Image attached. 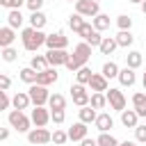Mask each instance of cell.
Wrapping results in <instances>:
<instances>
[{
    "instance_id": "39",
    "label": "cell",
    "mask_w": 146,
    "mask_h": 146,
    "mask_svg": "<svg viewBox=\"0 0 146 146\" xmlns=\"http://www.w3.org/2000/svg\"><path fill=\"white\" fill-rule=\"evenodd\" d=\"M16 57H18V50L16 48H2V59L5 62H16Z\"/></svg>"
},
{
    "instance_id": "46",
    "label": "cell",
    "mask_w": 146,
    "mask_h": 146,
    "mask_svg": "<svg viewBox=\"0 0 146 146\" xmlns=\"http://www.w3.org/2000/svg\"><path fill=\"white\" fill-rule=\"evenodd\" d=\"M80 146H98V139H89V137H87V139L80 141Z\"/></svg>"
},
{
    "instance_id": "30",
    "label": "cell",
    "mask_w": 146,
    "mask_h": 146,
    "mask_svg": "<svg viewBox=\"0 0 146 146\" xmlns=\"http://www.w3.org/2000/svg\"><path fill=\"white\" fill-rule=\"evenodd\" d=\"M91 78H94V73H91V68H87V66H82L80 71H75V82H78V84H89Z\"/></svg>"
},
{
    "instance_id": "9",
    "label": "cell",
    "mask_w": 146,
    "mask_h": 146,
    "mask_svg": "<svg viewBox=\"0 0 146 146\" xmlns=\"http://www.w3.org/2000/svg\"><path fill=\"white\" fill-rule=\"evenodd\" d=\"M105 96H107V103H110V107L112 110H116V112H123L125 110V96H123V91L121 89H107L105 91Z\"/></svg>"
},
{
    "instance_id": "2",
    "label": "cell",
    "mask_w": 146,
    "mask_h": 146,
    "mask_svg": "<svg viewBox=\"0 0 146 146\" xmlns=\"http://www.w3.org/2000/svg\"><path fill=\"white\" fill-rule=\"evenodd\" d=\"M46 39H48V34H43L41 30H34V27H25V30L21 32L23 48L30 50V52H34V50H39L41 46H46Z\"/></svg>"
},
{
    "instance_id": "20",
    "label": "cell",
    "mask_w": 146,
    "mask_h": 146,
    "mask_svg": "<svg viewBox=\"0 0 146 146\" xmlns=\"http://www.w3.org/2000/svg\"><path fill=\"white\" fill-rule=\"evenodd\" d=\"M96 128H98L100 132H110V130L114 128V119H112L107 112H100L98 119H96Z\"/></svg>"
},
{
    "instance_id": "25",
    "label": "cell",
    "mask_w": 146,
    "mask_h": 146,
    "mask_svg": "<svg viewBox=\"0 0 146 146\" xmlns=\"http://www.w3.org/2000/svg\"><path fill=\"white\" fill-rule=\"evenodd\" d=\"M114 39H116L119 48H130V46L135 43V36L130 34V30H119V34H116Z\"/></svg>"
},
{
    "instance_id": "45",
    "label": "cell",
    "mask_w": 146,
    "mask_h": 146,
    "mask_svg": "<svg viewBox=\"0 0 146 146\" xmlns=\"http://www.w3.org/2000/svg\"><path fill=\"white\" fill-rule=\"evenodd\" d=\"M9 105H11L9 94H7V91H0V107H2V110H9Z\"/></svg>"
},
{
    "instance_id": "52",
    "label": "cell",
    "mask_w": 146,
    "mask_h": 146,
    "mask_svg": "<svg viewBox=\"0 0 146 146\" xmlns=\"http://www.w3.org/2000/svg\"><path fill=\"white\" fill-rule=\"evenodd\" d=\"M71 2H78V0H71Z\"/></svg>"
},
{
    "instance_id": "35",
    "label": "cell",
    "mask_w": 146,
    "mask_h": 146,
    "mask_svg": "<svg viewBox=\"0 0 146 146\" xmlns=\"http://www.w3.org/2000/svg\"><path fill=\"white\" fill-rule=\"evenodd\" d=\"M94 110H103L107 105V96L105 94H91V103H89Z\"/></svg>"
},
{
    "instance_id": "42",
    "label": "cell",
    "mask_w": 146,
    "mask_h": 146,
    "mask_svg": "<svg viewBox=\"0 0 146 146\" xmlns=\"http://www.w3.org/2000/svg\"><path fill=\"white\" fill-rule=\"evenodd\" d=\"M43 2H46V0H27V2H25V7H27L32 14H34V11H41Z\"/></svg>"
},
{
    "instance_id": "19",
    "label": "cell",
    "mask_w": 146,
    "mask_h": 146,
    "mask_svg": "<svg viewBox=\"0 0 146 146\" xmlns=\"http://www.w3.org/2000/svg\"><path fill=\"white\" fill-rule=\"evenodd\" d=\"M137 121H139V114H137L135 110H123V112H121V125H125V128H132V130H135V128L139 125Z\"/></svg>"
},
{
    "instance_id": "26",
    "label": "cell",
    "mask_w": 146,
    "mask_h": 146,
    "mask_svg": "<svg viewBox=\"0 0 146 146\" xmlns=\"http://www.w3.org/2000/svg\"><path fill=\"white\" fill-rule=\"evenodd\" d=\"M46 23H48V18H46L43 11H34V14H30V27H34V30H43Z\"/></svg>"
},
{
    "instance_id": "36",
    "label": "cell",
    "mask_w": 146,
    "mask_h": 146,
    "mask_svg": "<svg viewBox=\"0 0 146 146\" xmlns=\"http://www.w3.org/2000/svg\"><path fill=\"white\" fill-rule=\"evenodd\" d=\"M98 146H119V141H116L114 135H110V132H100V135H98Z\"/></svg>"
},
{
    "instance_id": "3",
    "label": "cell",
    "mask_w": 146,
    "mask_h": 146,
    "mask_svg": "<svg viewBox=\"0 0 146 146\" xmlns=\"http://www.w3.org/2000/svg\"><path fill=\"white\" fill-rule=\"evenodd\" d=\"M7 121H9V125H11L16 132H30V130H32V128H30L32 119H30L23 110H11V112L7 114Z\"/></svg>"
},
{
    "instance_id": "11",
    "label": "cell",
    "mask_w": 146,
    "mask_h": 146,
    "mask_svg": "<svg viewBox=\"0 0 146 146\" xmlns=\"http://www.w3.org/2000/svg\"><path fill=\"white\" fill-rule=\"evenodd\" d=\"M30 119H32V123L36 128H46L48 121H50V107H34L32 114H30Z\"/></svg>"
},
{
    "instance_id": "27",
    "label": "cell",
    "mask_w": 146,
    "mask_h": 146,
    "mask_svg": "<svg viewBox=\"0 0 146 146\" xmlns=\"http://www.w3.org/2000/svg\"><path fill=\"white\" fill-rule=\"evenodd\" d=\"M30 66L36 71V73H41V71H46L50 64H48V59H46V55H32V59H30Z\"/></svg>"
},
{
    "instance_id": "13",
    "label": "cell",
    "mask_w": 146,
    "mask_h": 146,
    "mask_svg": "<svg viewBox=\"0 0 146 146\" xmlns=\"http://www.w3.org/2000/svg\"><path fill=\"white\" fill-rule=\"evenodd\" d=\"M57 80H59V73H57V68H55V66H48L46 71H41V73L36 75V84H41V87L55 84Z\"/></svg>"
},
{
    "instance_id": "31",
    "label": "cell",
    "mask_w": 146,
    "mask_h": 146,
    "mask_svg": "<svg viewBox=\"0 0 146 146\" xmlns=\"http://www.w3.org/2000/svg\"><path fill=\"white\" fill-rule=\"evenodd\" d=\"M84 23H87V21H84V16H80V14H71V16H68V27H71L73 32H78V34H80V30H82Z\"/></svg>"
},
{
    "instance_id": "23",
    "label": "cell",
    "mask_w": 146,
    "mask_h": 146,
    "mask_svg": "<svg viewBox=\"0 0 146 146\" xmlns=\"http://www.w3.org/2000/svg\"><path fill=\"white\" fill-rule=\"evenodd\" d=\"M78 114H80V121H82V123H87V125H89V123H96V119H98V112H96L91 105L80 107V112H78Z\"/></svg>"
},
{
    "instance_id": "37",
    "label": "cell",
    "mask_w": 146,
    "mask_h": 146,
    "mask_svg": "<svg viewBox=\"0 0 146 146\" xmlns=\"http://www.w3.org/2000/svg\"><path fill=\"white\" fill-rule=\"evenodd\" d=\"M116 25H119V30H130L132 27V16H128V14L116 16Z\"/></svg>"
},
{
    "instance_id": "44",
    "label": "cell",
    "mask_w": 146,
    "mask_h": 146,
    "mask_svg": "<svg viewBox=\"0 0 146 146\" xmlns=\"http://www.w3.org/2000/svg\"><path fill=\"white\" fill-rule=\"evenodd\" d=\"M9 87H11V78L0 73V91H9Z\"/></svg>"
},
{
    "instance_id": "8",
    "label": "cell",
    "mask_w": 146,
    "mask_h": 146,
    "mask_svg": "<svg viewBox=\"0 0 146 146\" xmlns=\"http://www.w3.org/2000/svg\"><path fill=\"white\" fill-rule=\"evenodd\" d=\"M80 36H82V41H87L91 48H94V46L98 48V46H100V41H103L100 32H98V30H96L91 23H84V25H82V30H80Z\"/></svg>"
},
{
    "instance_id": "53",
    "label": "cell",
    "mask_w": 146,
    "mask_h": 146,
    "mask_svg": "<svg viewBox=\"0 0 146 146\" xmlns=\"http://www.w3.org/2000/svg\"><path fill=\"white\" fill-rule=\"evenodd\" d=\"M96 2H100V0H96Z\"/></svg>"
},
{
    "instance_id": "41",
    "label": "cell",
    "mask_w": 146,
    "mask_h": 146,
    "mask_svg": "<svg viewBox=\"0 0 146 146\" xmlns=\"http://www.w3.org/2000/svg\"><path fill=\"white\" fill-rule=\"evenodd\" d=\"M25 2H27V0H0V5H2L5 9H21Z\"/></svg>"
},
{
    "instance_id": "49",
    "label": "cell",
    "mask_w": 146,
    "mask_h": 146,
    "mask_svg": "<svg viewBox=\"0 0 146 146\" xmlns=\"http://www.w3.org/2000/svg\"><path fill=\"white\" fill-rule=\"evenodd\" d=\"M139 7H141V11H144V16H146V0H144V2L139 5Z\"/></svg>"
},
{
    "instance_id": "51",
    "label": "cell",
    "mask_w": 146,
    "mask_h": 146,
    "mask_svg": "<svg viewBox=\"0 0 146 146\" xmlns=\"http://www.w3.org/2000/svg\"><path fill=\"white\" fill-rule=\"evenodd\" d=\"M141 84H144V89H146V71H144V78H141Z\"/></svg>"
},
{
    "instance_id": "4",
    "label": "cell",
    "mask_w": 146,
    "mask_h": 146,
    "mask_svg": "<svg viewBox=\"0 0 146 146\" xmlns=\"http://www.w3.org/2000/svg\"><path fill=\"white\" fill-rule=\"evenodd\" d=\"M27 94H30V98H32V105H34V107H46V105H48V100H50L48 89H46V87H41V84H30Z\"/></svg>"
},
{
    "instance_id": "6",
    "label": "cell",
    "mask_w": 146,
    "mask_h": 146,
    "mask_svg": "<svg viewBox=\"0 0 146 146\" xmlns=\"http://www.w3.org/2000/svg\"><path fill=\"white\" fill-rule=\"evenodd\" d=\"M27 141H30L32 146H43V144L52 141V132H50L48 128H32V130L27 132Z\"/></svg>"
},
{
    "instance_id": "14",
    "label": "cell",
    "mask_w": 146,
    "mask_h": 146,
    "mask_svg": "<svg viewBox=\"0 0 146 146\" xmlns=\"http://www.w3.org/2000/svg\"><path fill=\"white\" fill-rule=\"evenodd\" d=\"M87 132H89L87 123L78 121V123H73V125L68 128V139H71V141H82V139H87Z\"/></svg>"
},
{
    "instance_id": "24",
    "label": "cell",
    "mask_w": 146,
    "mask_h": 146,
    "mask_svg": "<svg viewBox=\"0 0 146 146\" xmlns=\"http://www.w3.org/2000/svg\"><path fill=\"white\" fill-rule=\"evenodd\" d=\"M23 14H21V9H9V14H7V25L9 27H14V30H18L21 25H23Z\"/></svg>"
},
{
    "instance_id": "43",
    "label": "cell",
    "mask_w": 146,
    "mask_h": 146,
    "mask_svg": "<svg viewBox=\"0 0 146 146\" xmlns=\"http://www.w3.org/2000/svg\"><path fill=\"white\" fill-rule=\"evenodd\" d=\"M135 139L139 144H146V125H137L135 128Z\"/></svg>"
},
{
    "instance_id": "1",
    "label": "cell",
    "mask_w": 146,
    "mask_h": 146,
    "mask_svg": "<svg viewBox=\"0 0 146 146\" xmlns=\"http://www.w3.org/2000/svg\"><path fill=\"white\" fill-rule=\"evenodd\" d=\"M89 57H91V46H89L87 41H80V43L73 48V55H71V59H68L66 68L75 73V71H80L82 66H87Z\"/></svg>"
},
{
    "instance_id": "21",
    "label": "cell",
    "mask_w": 146,
    "mask_h": 146,
    "mask_svg": "<svg viewBox=\"0 0 146 146\" xmlns=\"http://www.w3.org/2000/svg\"><path fill=\"white\" fill-rule=\"evenodd\" d=\"M132 107L139 116H146V94L144 91H137L132 94Z\"/></svg>"
},
{
    "instance_id": "16",
    "label": "cell",
    "mask_w": 146,
    "mask_h": 146,
    "mask_svg": "<svg viewBox=\"0 0 146 146\" xmlns=\"http://www.w3.org/2000/svg\"><path fill=\"white\" fill-rule=\"evenodd\" d=\"M11 105H14V110H27V107L32 105V98H30L27 91H18V94H14Z\"/></svg>"
},
{
    "instance_id": "18",
    "label": "cell",
    "mask_w": 146,
    "mask_h": 146,
    "mask_svg": "<svg viewBox=\"0 0 146 146\" xmlns=\"http://www.w3.org/2000/svg\"><path fill=\"white\" fill-rule=\"evenodd\" d=\"M119 82H121V87H132V84L137 82V75H135V68H130V66H125V68H121V71H119Z\"/></svg>"
},
{
    "instance_id": "38",
    "label": "cell",
    "mask_w": 146,
    "mask_h": 146,
    "mask_svg": "<svg viewBox=\"0 0 146 146\" xmlns=\"http://www.w3.org/2000/svg\"><path fill=\"white\" fill-rule=\"evenodd\" d=\"M52 141H55L57 146H64V144L68 141V132H64V130H55V132H52Z\"/></svg>"
},
{
    "instance_id": "7",
    "label": "cell",
    "mask_w": 146,
    "mask_h": 146,
    "mask_svg": "<svg viewBox=\"0 0 146 146\" xmlns=\"http://www.w3.org/2000/svg\"><path fill=\"white\" fill-rule=\"evenodd\" d=\"M75 14L80 16H89V18H96L100 14V7L96 0H78L75 2Z\"/></svg>"
},
{
    "instance_id": "40",
    "label": "cell",
    "mask_w": 146,
    "mask_h": 146,
    "mask_svg": "<svg viewBox=\"0 0 146 146\" xmlns=\"http://www.w3.org/2000/svg\"><path fill=\"white\" fill-rule=\"evenodd\" d=\"M64 119H66V112L64 110H50V121L52 123H64Z\"/></svg>"
},
{
    "instance_id": "32",
    "label": "cell",
    "mask_w": 146,
    "mask_h": 146,
    "mask_svg": "<svg viewBox=\"0 0 146 146\" xmlns=\"http://www.w3.org/2000/svg\"><path fill=\"white\" fill-rule=\"evenodd\" d=\"M119 71H121V68H119V66H116L114 62H105V64H103V71H100V73H103V75H105L107 80H112V78H119Z\"/></svg>"
},
{
    "instance_id": "10",
    "label": "cell",
    "mask_w": 146,
    "mask_h": 146,
    "mask_svg": "<svg viewBox=\"0 0 146 146\" xmlns=\"http://www.w3.org/2000/svg\"><path fill=\"white\" fill-rule=\"evenodd\" d=\"M46 59H48V64L50 66H66L68 64V59H71V55L66 52V50H48L46 52Z\"/></svg>"
},
{
    "instance_id": "12",
    "label": "cell",
    "mask_w": 146,
    "mask_h": 146,
    "mask_svg": "<svg viewBox=\"0 0 146 146\" xmlns=\"http://www.w3.org/2000/svg\"><path fill=\"white\" fill-rule=\"evenodd\" d=\"M46 46H48V50H66V46H68V39H66L62 32H55V34H48V39H46Z\"/></svg>"
},
{
    "instance_id": "47",
    "label": "cell",
    "mask_w": 146,
    "mask_h": 146,
    "mask_svg": "<svg viewBox=\"0 0 146 146\" xmlns=\"http://www.w3.org/2000/svg\"><path fill=\"white\" fill-rule=\"evenodd\" d=\"M0 139H2V141L9 139V128H2V130H0Z\"/></svg>"
},
{
    "instance_id": "17",
    "label": "cell",
    "mask_w": 146,
    "mask_h": 146,
    "mask_svg": "<svg viewBox=\"0 0 146 146\" xmlns=\"http://www.w3.org/2000/svg\"><path fill=\"white\" fill-rule=\"evenodd\" d=\"M14 39H16V30L14 27H9V25L0 27V48H9L14 43Z\"/></svg>"
},
{
    "instance_id": "15",
    "label": "cell",
    "mask_w": 146,
    "mask_h": 146,
    "mask_svg": "<svg viewBox=\"0 0 146 146\" xmlns=\"http://www.w3.org/2000/svg\"><path fill=\"white\" fill-rule=\"evenodd\" d=\"M89 87H91V91H94V94H105V91L110 89V84H107V78H105L103 73H94V78H91Z\"/></svg>"
},
{
    "instance_id": "34",
    "label": "cell",
    "mask_w": 146,
    "mask_h": 146,
    "mask_svg": "<svg viewBox=\"0 0 146 146\" xmlns=\"http://www.w3.org/2000/svg\"><path fill=\"white\" fill-rule=\"evenodd\" d=\"M94 27H96L98 32L110 30V16H107V14H98V16L94 18Z\"/></svg>"
},
{
    "instance_id": "5",
    "label": "cell",
    "mask_w": 146,
    "mask_h": 146,
    "mask_svg": "<svg viewBox=\"0 0 146 146\" xmlns=\"http://www.w3.org/2000/svg\"><path fill=\"white\" fill-rule=\"evenodd\" d=\"M71 100H73V105H78V107H87L89 103H91V96H89V91H87V87L84 84H73L71 87Z\"/></svg>"
},
{
    "instance_id": "28",
    "label": "cell",
    "mask_w": 146,
    "mask_h": 146,
    "mask_svg": "<svg viewBox=\"0 0 146 146\" xmlns=\"http://www.w3.org/2000/svg\"><path fill=\"white\" fill-rule=\"evenodd\" d=\"M36 71L32 68V66H25V68H21L18 71V78L23 80V82H27V84H36Z\"/></svg>"
},
{
    "instance_id": "48",
    "label": "cell",
    "mask_w": 146,
    "mask_h": 146,
    "mask_svg": "<svg viewBox=\"0 0 146 146\" xmlns=\"http://www.w3.org/2000/svg\"><path fill=\"white\" fill-rule=\"evenodd\" d=\"M119 146H137V141H121Z\"/></svg>"
},
{
    "instance_id": "33",
    "label": "cell",
    "mask_w": 146,
    "mask_h": 146,
    "mask_svg": "<svg viewBox=\"0 0 146 146\" xmlns=\"http://www.w3.org/2000/svg\"><path fill=\"white\" fill-rule=\"evenodd\" d=\"M48 107H50V110H64V107H66V98H64L62 94H50Z\"/></svg>"
},
{
    "instance_id": "50",
    "label": "cell",
    "mask_w": 146,
    "mask_h": 146,
    "mask_svg": "<svg viewBox=\"0 0 146 146\" xmlns=\"http://www.w3.org/2000/svg\"><path fill=\"white\" fill-rule=\"evenodd\" d=\"M128 2H132V5H141L144 0H128Z\"/></svg>"
},
{
    "instance_id": "22",
    "label": "cell",
    "mask_w": 146,
    "mask_h": 146,
    "mask_svg": "<svg viewBox=\"0 0 146 146\" xmlns=\"http://www.w3.org/2000/svg\"><path fill=\"white\" fill-rule=\"evenodd\" d=\"M116 48H119V43H116L114 36H103V41H100V46H98L100 55H112Z\"/></svg>"
},
{
    "instance_id": "29",
    "label": "cell",
    "mask_w": 146,
    "mask_h": 146,
    "mask_svg": "<svg viewBox=\"0 0 146 146\" xmlns=\"http://www.w3.org/2000/svg\"><path fill=\"white\" fill-rule=\"evenodd\" d=\"M125 66L139 68V66H141V52H139V50H130V52L125 55Z\"/></svg>"
}]
</instances>
